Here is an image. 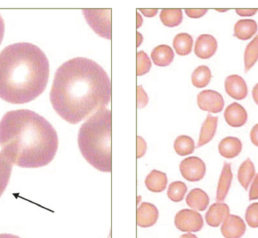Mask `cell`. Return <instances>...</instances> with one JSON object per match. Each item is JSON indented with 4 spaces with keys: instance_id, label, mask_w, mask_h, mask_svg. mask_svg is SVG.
<instances>
[{
    "instance_id": "27",
    "label": "cell",
    "mask_w": 258,
    "mask_h": 238,
    "mask_svg": "<svg viewBox=\"0 0 258 238\" xmlns=\"http://www.w3.org/2000/svg\"><path fill=\"white\" fill-rule=\"evenodd\" d=\"M174 148L178 155H189L195 150V142L189 136L181 135L174 141Z\"/></svg>"
},
{
    "instance_id": "32",
    "label": "cell",
    "mask_w": 258,
    "mask_h": 238,
    "mask_svg": "<svg viewBox=\"0 0 258 238\" xmlns=\"http://www.w3.org/2000/svg\"><path fill=\"white\" fill-rule=\"evenodd\" d=\"M148 104V97L141 86L138 87V108H144Z\"/></svg>"
},
{
    "instance_id": "2",
    "label": "cell",
    "mask_w": 258,
    "mask_h": 238,
    "mask_svg": "<svg viewBox=\"0 0 258 238\" xmlns=\"http://www.w3.org/2000/svg\"><path fill=\"white\" fill-rule=\"evenodd\" d=\"M0 146L12 165L42 168L54 159L58 137L55 129L40 115L31 110H13L0 121Z\"/></svg>"
},
{
    "instance_id": "15",
    "label": "cell",
    "mask_w": 258,
    "mask_h": 238,
    "mask_svg": "<svg viewBox=\"0 0 258 238\" xmlns=\"http://www.w3.org/2000/svg\"><path fill=\"white\" fill-rule=\"evenodd\" d=\"M233 180L231 165L225 162L218 182V189H217L216 200L218 202H223L225 200Z\"/></svg>"
},
{
    "instance_id": "35",
    "label": "cell",
    "mask_w": 258,
    "mask_h": 238,
    "mask_svg": "<svg viewBox=\"0 0 258 238\" xmlns=\"http://www.w3.org/2000/svg\"><path fill=\"white\" fill-rule=\"evenodd\" d=\"M147 151V144L145 140L141 136H138V158L143 157Z\"/></svg>"
},
{
    "instance_id": "41",
    "label": "cell",
    "mask_w": 258,
    "mask_h": 238,
    "mask_svg": "<svg viewBox=\"0 0 258 238\" xmlns=\"http://www.w3.org/2000/svg\"><path fill=\"white\" fill-rule=\"evenodd\" d=\"M137 15H138V27H139L140 26H141V23H142L143 22V20H142V18H141V17H140V15H139V13H137Z\"/></svg>"
},
{
    "instance_id": "9",
    "label": "cell",
    "mask_w": 258,
    "mask_h": 238,
    "mask_svg": "<svg viewBox=\"0 0 258 238\" xmlns=\"http://www.w3.org/2000/svg\"><path fill=\"white\" fill-rule=\"evenodd\" d=\"M246 231V225L242 218L230 215L226 218L221 226V233L227 238L241 237Z\"/></svg>"
},
{
    "instance_id": "26",
    "label": "cell",
    "mask_w": 258,
    "mask_h": 238,
    "mask_svg": "<svg viewBox=\"0 0 258 238\" xmlns=\"http://www.w3.org/2000/svg\"><path fill=\"white\" fill-rule=\"evenodd\" d=\"M212 80V72L206 66H200L192 74V83L196 88L206 87Z\"/></svg>"
},
{
    "instance_id": "14",
    "label": "cell",
    "mask_w": 258,
    "mask_h": 238,
    "mask_svg": "<svg viewBox=\"0 0 258 238\" xmlns=\"http://www.w3.org/2000/svg\"><path fill=\"white\" fill-rule=\"evenodd\" d=\"M230 214V208L224 203H215L211 206L206 215L208 225L216 228L219 226Z\"/></svg>"
},
{
    "instance_id": "17",
    "label": "cell",
    "mask_w": 258,
    "mask_h": 238,
    "mask_svg": "<svg viewBox=\"0 0 258 238\" xmlns=\"http://www.w3.org/2000/svg\"><path fill=\"white\" fill-rule=\"evenodd\" d=\"M172 48L166 45L156 47L151 52V58L155 65L161 67L169 66L174 60Z\"/></svg>"
},
{
    "instance_id": "22",
    "label": "cell",
    "mask_w": 258,
    "mask_h": 238,
    "mask_svg": "<svg viewBox=\"0 0 258 238\" xmlns=\"http://www.w3.org/2000/svg\"><path fill=\"white\" fill-rule=\"evenodd\" d=\"M192 36L188 33H179L174 37L173 41V46L178 55L186 56L190 54L192 51Z\"/></svg>"
},
{
    "instance_id": "18",
    "label": "cell",
    "mask_w": 258,
    "mask_h": 238,
    "mask_svg": "<svg viewBox=\"0 0 258 238\" xmlns=\"http://www.w3.org/2000/svg\"><path fill=\"white\" fill-rule=\"evenodd\" d=\"M168 178L166 174L161 171L153 170L147 176L145 180V185L147 189L152 192L159 193L166 189Z\"/></svg>"
},
{
    "instance_id": "42",
    "label": "cell",
    "mask_w": 258,
    "mask_h": 238,
    "mask_svg": "<svg viewBox=\"0 0 258 238\" xmlns=\"http://www.w3.org/2000/svg\"><path fill=\"white\" fill-rule=\"evenodd\" d=\"M216 11H218V12H227V11H228V9H216Z\"/></svg>"
},
{
    "instance_id": "31",
    "label": "cell",
    "mask_w": 258,
    "mask_h": 238,
    "mask_svg": "<svg viewBox=\"0 0 258 238\" xmlns=\"http://www.w3.org/2000/svg\"><path fill=\"white\" fill-rule=\"evenodd\" d=\"M245 219L251 228H258V203L248 206L245 213Z\"/></svg>"
},
{
    "instance_id": "21",
    "label": "cell",
    "mask_w": 258,
    "mask_h": 238,
    "mask_svg": "<svg viewBox=\"0 0 258 238\" xmlns=\"http://www.w3.org/2000/svg\"><path fill=\"white\" fill-rule=\"evenodd\" d=\"M186 203L194 210L204 211L209 205V198L204 191L200 189H194L186 196Z\"/></svg>"
},
{
    "instance_id": "30",
    "label": "cell",
    "mask_w": 258,
    "mask_h": 238,
    "mask_svg": "<svg viewBox=\"0 0 258 238\" xmlns=\"http://www.w3.org/2000/svg\"><path fill=\"white\" fill-rule=\"evenodd\" d=\"M151 62L147 54L144 51L137 54V75H145L150 70Z\"/></svg>"
},
{
    "instance_id": "37",
    "label": "cell",
    "mask_w": 258,
    "mask_h": 238,
    "mask_svg": "<svg viewBox=\"0 0 258 238\" xmlns=\"http://www.w3.org/2000/svg\"><path fill=\"white\" fill-rule=\"evenodd\" d=\"M250 136H251V140L252 143L258 147V124H255L251 129Z\"/></svg>"
},
{
    "instance_id": "20",
    "label": "cell",
    "mask_w": 258,
    "mask_h": 238,
    "mask_svg": "<svg viewBox=\"0 0 258 238\" xmlns=\"http://www.w3.org/2000/svg\"><path fill=\"white\" fill-rule=\"evenodd\" d=\"M218 121V118L214 117L210 114L208 115L206 121L202 126L200 139H199L198 144H197L198 148L209 143L213 139L215 133H216Z\"/></svg>"
},
{
    "instance_id": "36",
    "label": "cell",
    "mask_w": 258,
    "mask_h": 238,
    "mask_svg": "<svg viewBox=\"0 0 258 238\" xmlns=\"http://www.w3.org/2000/svg\"><path fill=\"white\" fill-rule=\"evenodd\" d=\"M257 11V9H236V13L242 17L253 16Z\"/></svg>"
},
{
    "instance_id": "33",
    "label": "cell",
    "mask_w": 258,
    "mask_h": 238,
    "mask_svg": "<svg viewBox=\"0 0 258 238\" xmlns=\"http://www.w3.org/2000/svg\"><path fill=\"white\" fill-rule=\"evenodd\" d=\"M185 13L191 18H200L204 16L208 9H185Z\"/></svg>"
},
{
    "instance_id": "1",
    "label": "cell",
    "mask_w": 258,
    "mask_h": 238,
    "mask_svg": "<svg viewBox=\"0 0 258 238\" xmlns=\"http://www.w3.org/2000/svg\"><path fill=\"white\" fill-rule=\"evenodd\" d=\"M111 98L110 77L102 66L86 57L63 63L56 71L50 92L54 111L72 124L105 108Z\"/></svg>"
},
{
    "instance_id": "40",
    "label": "cell",
    "mask_w": 258,
    "mask_h": 238,
    "mask_svg": "<svg viewBox=\"0 0 258 238\" xmlns=\"http://www.w3.org/2000/svg\"><path fill=\"white\" fill-rule=\"evenodd\" d=\"M252 97L254 102H255L258 105V83L255 86H254V89H253Z\"/></svg>"
},
{
    "instance_id": "3",
    "label": "cell",
    "mask_w": 258,
    "mask_h": 238,
    "mask_svg": "<svg viewBox=\"0 0 258 238\" xmlns=\"http://www.w3.org/2000/svg\"><path fill=\"white\" fill-rule=\"evenodd\" d=\"M49 62L36 45L18 42L0 52V98L12 104L31 102L43 93Z\"/></svg>"
},
{
    "instance_id": "39",
    "label": "cell",
    "mask_w": 258,
    "mask_h": 238,
    "mask_svg": "<svg viewBox=\"0 0 258 238\" xmlns=\"http://www.w3.org/2000/svg\"><path fill=\"white\" fill-rule=\"evenodd\" d=\"M5 33V23L4 20L2 18L1 15H0V45H1L2 42H3V37H4Z\"/></svg>"
},
{
    "instance_id": "16",
    "label": "cell",
    "mask_w": 258,
    "mask_h": 238,
    "mask_svg": "<svg viewBox=\"0 0 258 238\" xmlns=\"http://www.w3.org/2000/svg\"><path fill=\"white\" fill-rule=\"evenodd\" d=\"M242 148V144L240 139L233 136L224 138L218 145L220 154L226 158H233L239 155Z\"/></svg>"
},
{
    "instance_id": "7",
    "label": "cell",
    "mask_w": 258,
    "mask_h": 238,
    "mask_svg": "<svg viewBox=\"0 0 258 238\" xmlns=\"http://www.w3.org/2000/svg\"><path fill=\"white\" fill-rule=\"evenodd\" d=\"M180 171L185 180L198 182L206 175V167L204 162L198 157H186L180 164Z\"/></svg>"
},
{
    "instance_id": "23",
    "label": "cell",
    "mask_w": 258,
    "mask_h": 238,
    "mask_svg": "<svg viewBox=\"0 0 258 238\" xmlns=\"http://www.w3.org/2000/svg\"><path fill=\"white\" fill-rule=\"evenodd\" d=\"M255 176V168L251 159L248 158L239 167L238 171V180L241 186L247 190L251 180Z\"/></svg>"
},
{
    "instance_id": "5",
    "label": "cell",
    "mask_w": 258,
    "mask_h": 238,
    "mask_svg": "<svg viewBox=\"0 0 258 238\" xmlns=\"http://www.w3.org/2000/svg\"><path fill=\"white\" fill-rule=\"evenodd\" d=\"M82 12L88 24L98 36L111 40V9H83Z\"/></svg>"
},
{
    "instance_id": "29",
    "label": "cell",
    "mask_w": 258,
    "mask_h": 238,
    "mask_svg": "<svg viewBox=\"0 0 258 238\" xmlns=\"http://www.w3.org/2000/svg\"><path fill=\"white\" fill-rule=\"evenodd\" d=\"M187 192V187L183 182L177 181L170 184L168 190V197L173 202H180L183 201Z\"/></svg>"
},
{
    "instance_id": "19",
    "label": "cell",
    "mask_w": 258,
    "mask_h": 238,
    "mask_svg": "<svg viewBox=\"0 0 258 238\" xmlns=\"http://www.w3.org/2000/svg\"><path fill=\"white\" fill-rule=\"evenodd\" d=\"M257 31V24L252 19L239 20L234 27V35L241 40H248Z\"/></svg>"
},
{
    "instance_id": "13",
    "label": "cell",
    "mask_w": 258,
    "mask_h": 238,
    "mask_svg": "<svg viewBox=\"0 0 258 238\" xmlns=\"http://www.w3.org/2000/svg\"><path fill=\"white\" fill-rule=\"evenodd\" d=\"M224 118L227 124L231 127H240L247 122L248 114L242 106L238 103H233L226 109Z\"/></svg>"
},
{
    "instance_id": "28",
    "label": "cell",
    "mask_w": 258,
    "mask_h": 238,
    "mask_svg": "<svg viewBox=\"0 0 258 238\" xmlns=\"http://www.w3.org/2000/svg\"><path fill=\"white\" fill-rule=\"evenodd\" d=\"M258 60V35L247 45L245 51V70L248 72Z\"/></svg>"
},
{
    "instance_id": "12",
    "label": "cell",
    "mask_w": 258,
    "mask_h": 238,
    "mask_svg": "<svg viewBox=\"0 0 258 238\" xmlns=\"http://www.w3.org/2000/svg\"><path fill=\"white\" fill-rule=\"evenodd\" d=\"M225 90L229 96L236 101L245 99L248 95L246 83L238 75H230L226 78Z\"/></svg>"
},
{
    "instance_id": "4",
    "label": "cell",
    "mask_w": 258,
    "mask_h": 238,
    "mask_svg": "<svg viewBox=\"0 0 258 238\" xmlns=\"http://www.w3.org/2000/svg\"><path fill=\"white\" fill-rule=\"evenodd\" d=\"M112 113L98 110L80 128L78 145L84 158L98 171L112 172Z\"/></svg>"
},
{
    "instance_id": "8",
    "label": "cell",
    "mask_w": 258,
    "mask_h": 238,
    "mask_svg": "<svg viewBox=\"0 0 258 238\" xmlns=\"http://www.w3.org/2000/svg\"><path fill=\"white\" fill-rule=\"evenodd\" d=\"M197 104L202 110L211 113H221L224 107L222 95L213 90L200 92L197 96Z\"/></svg>"
},
{
    "instance_id": "24",
    "label": "cell",
    "mask_w": 258,
    "mask_h": 238,
    "mask_svg": "<svg viewBox=\"0 0 258 238\" xmlns=\"http://www.w3.org/2000/svg\"><path fill=\"white\" fill-rule=\"evenodd\" d=\"M12 165L10 161L0 151V197L7 188L12 174Z\"/></svg>"
},
{
    "instance_id": "38",
    "label": "cell",
    "mask_w": 258,
    "mask_h": 238,
    "mask_svg": "<svg viewBox=\"0 0 258 238\" xmlns=\"http://www.w3.org/2000/svg\"><path fill=\"white\" fill-rule=\"evenodd\" d=\"M141 13L145 17L148 18H152V17L156 16V14L158 13V9H140Z\"/></svg>"
},
{
    "instance_id": "6",
    "label": "cell",
    "mask_w": 258,
    "mask_h": 238,
    "mask_svg": "<svg viewBox=\"0 0 258 238\" xmlns=\"http://www.w3.org/2000/svg\"><path fill=\"white\" fill-rule=\"evenodd\" d=\"M174 224L183 232H197L203 228L204 222L201 214L192 210H180L176 214Z\"/></svg>"
},
{
    "instance_id": "25",
    "label": "cell",
    "mask_w": 258,
    "mask_h": 238,
    "mask_svg": "<svg viewBox=\"0 0 258 238\" xmlns=\"http://www.w3.org/2000/svg\"><path fill=\"white\" fill-rule=\"evenodd\" d=\"M161 21L164 25L168 27H174L180 25L183 20L181 9H162L160 12Z\"/></svg>"
},
{
    "instance_id": "10",
    "label": "cell",
    "mask_w": 258,
    "mask_h": 238,
    "mask_svg": "<svg viewBox=\"0 0 258 238\" xmlns=\"http://www.w3.org/2000/svg\"><path fill=\"white\" fill-rule=\"evenodd\" d=\"M218 42L212 35H200L195 45V54L201 59H209L216 53Z\"/></svg>"
},
{
    "instance_id": "34",
    "label": "cell",
    "mask_w": 258,
    "mask_h": 238,
    "mask_svg": "<svg viewBox=\"0 0 258 238\" xmlns=\"http://www.w3.org/2000/svg\"><path fill=\"white\" fill-rule=\"evenodd\" d=\"M258 199V174L256 175L249 191V200Z\"/></svg>"
},
{
    "instance_id": "11",
    "label": "cell",
    "mask_w": 258,
    "mask_h": 238,
    "mask_svg": "<svg viewBox=\"0 0 258 238\" xmlns=\"http://www.w3.org/2000/svg\"><path fill=\"white\" fill-rule=\"evenodd\" d=\"M159 219V211L153 204L142 203L137 210V224L141 228L153 226Z\"/></svg>"
}]
</instances>
